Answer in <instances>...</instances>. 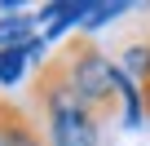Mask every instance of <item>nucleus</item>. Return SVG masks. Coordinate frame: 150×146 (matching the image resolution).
<instances>
[{"instance_id":"obj_1","label":"nucleus","mask_w":150,"mask_h":146,"mask_svg":"<svg viewBox=\"0 0 150 146\" xmlns=\"http://www.w3.org/2000/svg\"><path fill=\"white\" fill-rule=\"evenodd\" d=\"M31 115L44 128L49 146H97L102 142V120L75 98L57 53L31 75Z\"/></svg>"},{"instance_id":"obj_2","label":"nucleus","mask_w":150,"mask_h":146,"mask_svg":"<svg viewBox=\"0 0 150 146\" xmlns=\"http://www.w3.org/2000/svg\"><path fill=\"white\" fill-rule=\"evenodd\" d=\"M62 66H66V80L75 89V98H80L102 124L115 115L119 106V89H115V62L93 44V36H71L62 49H57Z\"/></svg>"},{"instance_id":"obj_3","label":"nucleus","mask_w":150,"mask_h":146,"mask_svg":"<svg viewBox=\"0 0 150 146\" xmlns=\"http://www.w3.org/2000/svg\"><path fill=\"white\" fill-rule=\"evenodd\" d=\"M0 146H49L35 115L9 98H0Z\"/></svg>"},{"instance_id":"obj_4","label":"nucleus","mask_w":150,"mask_h":146,"mask_svg":"<svg viewBox=\"0 0 150 146\" xmlns=\"http://www.w3.org/2000/svg\"><path fill=\"white\" fill-rule=\"evenodd\" d=\"M27 66H44V36H35L31 44H22V49H0V84L5 89H13L22 75H27Z\"/></svg>"},{"instance_id":"obj_5","label":"nucleus","mask_w":150,"mask_h":146,"mask_svg":"<svg viewBox=\"0 0 150 146\" xmlns=\"http://www.w3.org/2000/svg\"><path fill=\"white\" fill-rule=\"evenodd\" d=\"M35 40V18L31 14H5L0 18V49H22Z\"/></svg>"},{"instance_id":"obj_6","label":"nucleus","mask_w":150,"mask_h":146,"mask_svg":"<svg viewBox=\"0 0 150 146\" xmlns=\"http://www.w3.org/2000/svg\"><path fill=\"white\" fill-rule=\"evenodd\" d=\"M124 9H128V5H88V14H84V22H80V36H93L97 27L124 18Z\"/></svg>"},{"instance_id":"obj_7","label":"nucleus","mask_w":150,"mask_h":146,"mask_svg":"<svg viewBox=\"0 0 150 146\" xmlns=\"http://www.w3.org/2000/svg\"><path fill=\"white\" fill-rule=\"evenodd\" d=\"M141 106H146V120H150V75L141 80Z\"/></svg>"}]
</instances>
